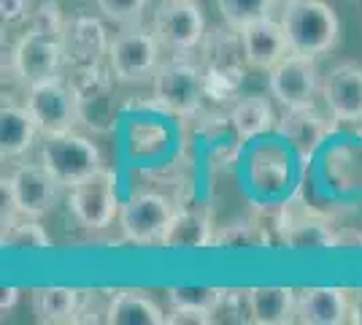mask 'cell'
Instances as JSON below:
<instances>
[{
  "mask_svg": "<svg viewBox=\"0 0 362 325\" xmlns=\"http://www.w3.org/2000/svg\"><path fill=\"white\" fill-rule=\"evenodd\" d=\"M271 239L262 222H257L252 217H243V219H233L230 225H225L222 231H216L214 239V247L222 249H259L265 247Z\"/></svg>",
  "mask_w": 362,
  "mask_h": 325,
  "instance_id": "484cf974",
  "label": "cell"
},
{
  "mask_svg": "<svg viewBox=\"0 0 362 325\" xmlns=\"http://www.w3.org/2000/svg\"><path fill=\"white\" fill-rule=\"evenodd\" d=\"M151 90H154V103L176 117H195L203 106V98H209L203 65L181 57L160 62L151 79Z\"/></svg>",
  "mask_w": 362,
  "mask_h": 325,
  "instance_id": "3957f363",
  "label": "cell"
},
{
  "mask_svg": "<svg viewBox=\"0 0 362 325\" xmlns=\"http://www.w3.org/2000/svg\"><path fill=\"white\" fill-rule=\"evenodd\" d=\"M273 3L276 0H216L225 25L235 28V30H243L246 25H252L257 19L271 16Z\"/></svg>",
  "mask_w": 362,
  "mask_h": 325,
  "instance_id": "f1b7e54d",
  "label": "cell"
},
{
  "mask_svg": "<svg viewBox=\"0 0 362 325\" xmlns=\"http://www.w3.org/2000/svg\"><path fill=\"white\" fill-rule=\"evenodd\" d=\"M351 323H362V295L354 301V312H351Z\"/></svg>",
  "mask_w": 362,
  "mask_h": 325,
  "instance_id": "d590c367",
  "label": "cell"
},
{
  "mask_svg": "<svg viewBox=\"0 0 362 325\" xmlns=\"http://www.w3.org/2000/svg\"><path fill=\"white\" fill-rule=\"evenodd\" d=\"M98 11L103 14V19L119 25V28H133L141 25L144 11L149 6V0H95Z\"/></svg>",
  "mask_w": 362,
  "mask_h": 325,
  "instance_id": "f546056e",
  "label": "cell"
},
{
  "mask_svg": "<svg viewBox=\"0 0 362 325\" xmlns=\"http://www.w3.org/2000/svg\"><path fill=\"white\" fill-rule=\"evenodd\" d=\"M249 323L257 325H287L298 320V290L265 285L246 290Z\"/></svg>",
  "mask_w": 362,
  "mask_h": 325,
  "instance_id": "d6986e66",
  "label": "cell"
},
{
  "mask_svg": "<svg viewBox=\"0 0 362 325\" xmlns=\"http://www.w3.org/2000/svg\"><path fill=\"white\" fill-rule=\"evenodd\" d=\"M230 127L238 141H255L265 133H271L276 127V108H273L271 98L259 93L243 95L238 98L233 108H230Z\"/></svg>",
  "mask_w": 362,
  "mask_h": 325,
  "instance_id": "44dd1931",
  "label": "cell"
},
{
  "mask_svg": "<svg viewBox=\"0 0 362 325\" xmlns=\"http://www.w3.org/2000/svg\"><path fill=\"white\" fill-rule=\"evenodd\" d=\"M252 182L259 193H279L289 182V163L284 157L268 155V169H262L255 160L252 166Z\"/></svg>",
  "mask_w": 362,
  "mask_h": 325,
  "instance_id": "4dcf8cb0",
  "label": "cell"
},
{
  "mask_svg": "<svg viewBox=\"0 0 362 325\" xmlns=\"http://www.w3.org/2000/svg\"><path fill=\"white\" fill-rule=\"evenodd\" d=\"M3 247L6 249H19V252H33V249H52V239L46 228L38 222V217H25L19 215L8 225L3 228Z\"/></svg>",
  "mask_w": 362,
  "mask_h": 325,
  "instance_id": "4316f807",
  "label": "cell"
},
{
  "mask_svg": "<svg viewBox=\"0 0 362 325\" xmlns=\"http://www.w3.org/2000/svg\"><path fill=\"white\" fill-rule=\"evenodd\" d=\"M71 81L78 103V125H84L92 133H111L117 127V103H114L117 79L108 71V65L74 71Z\"/></svg>",
  "mask_w": 362,
  "mask_h": 325,
  "instance_id": "ba28073f",
  "label": "cell"
},
{
  "mask_svg": "<svg viewBox=\"0 0 362 325\" xmlns=\"http://www.w3.org/2000/svg\"><path fill=\"white\" fill-rule=\"evenodd\" d=\"M160 55H163V44L157 41L154 30L133 25V28H124L111 41L106 65L119 84H146L154 79L163 62Z\"/></svg>",
  "mask_w": 362,
  "mask_h": 325,
  "instance_id": "277c9868",
  "label": "cell"
},
{
  "mask_svg": "<svg viewBox=\"0 0 362 325\" xmlns=\"http://www.w3.org/2000/svg\"><path fill=\"white\" fill-rule=\"evenodd\" d=\"M3 185L8 187V193L16 203V212L25 217H44L46 212H52L62 187L41 160L16 166L3 179Z\"/></svg>",
  "mask_w": 362,
  "mask_h": 325,
  "instance_id": "4fadbf2b",
  "label": "cell"
},
{
  "mask_svg": "<svg viewBox=\"0 0 362 325\" xmlns=\"http://www.w3.org/2000/svg\"><path fill=\"white\" fill-rule=\"evenodd\" d=\"M322 98L335 122H362V68L354 62L335 65L322 81Z\"/></svg>",
  "mask_w": 362,
  "mask_h": 325,
  "instance_id": "2e32d148",
  "label": "cell"
},
{
  "mask_svg": "<svg viewBox=\"0 0 362 325\" xmlns=\"http://www.w3.org/2000/svg\"><path fill=\"white\" fill-rule=\"evenodd\" d=\"M268 90L281 108L314 106L319 90L317 57L289 52L284 60L268 71Z\"/></svg>",
  "mask_w": 362,
  "mask_h": 325,
  "instance_id": "7c38bea8",
  "label": "cell"
},
{
  "mask_svg": "<svg viewBox=\"0 0 362 325\" xmlns=\"http://www.w3.org/2000/svg\"><path fill=\"white\" fill-rule=\"evenodd\" d=\"M214 314L200 309H184V307H170L168 309V325H211Z\"/></svg>",
  "mask_w": 362,
  "mask_h": 325,
  "instance_id": "d6a6232c",
  "label": "cell"
},
{
  "mask_svg": "<svg viewBox=\"0 0 362 325\" xmlns=\"http://www.w3.org/2000/svg\"><path fill=\"white\" fill-rule=\"evenodd\" d=\"M68 206L76 222L87 231H106L114 219H119V190H117V173L111 169H98L87 179L71 187Z\"/></svg>",
  "mask_w": 362,
  "mask_h": 325,
  "instance_id": "8992f818",
  "label": "cell"
},
{
  "mask_svg": "<svg viewBox=\"0 0 362 325\" xmlns=\"http://www.w3.org/2000/svg\"><path fill=\"white\" fill-rule=\"evenodd\" d=\"M200 65L206 74L209 98L222 101L227 95H235L249 71L241 30L225 25V30L219 28V30L206 33V38L200 44Z\"/></svg>",
  "mask_w": 362,
  "mask_h": 325,
  "instance_id": "7a4b0ae2",
  "label": "cell"
},
{
  "mask_svg": "<svg viewBox=\"0 0 362 325\" xmlns=\"http://www.w3.org/2000/svg\"><path fill=\"white\" fill-rule=\"evenodd\" d=\"M65 19H68V14L60 8V3H54V0H44V3H38V6L33 8L30 28H38V30L52 33V35H62Z\"/></svg>",
  "mask_w": 362,
  "mask_h": 325,
  "instance_id": "1f68e13d",
  "label": "cell"
},
{
  "mask_svg": "<svg viewBox=\"0 0 362 325\" xmlns=\"http://www.w3.org/2000/svg\"><path fill=\"white\" fill-rule=\"evenodd\" d=\"M227 287H214V285H176L168 290L170 307H184V309L216 312L225 301Z\"/></svg>",
  "mask_w": 362,
  "mask_h": 325,
  "instance_id": "83f0119b",
  "label": "cell"
},
{
  "mask_svg": "<svg viewBox=\"0 0 362 325\" xmlns=\"http://www.w3.org/2000/svg\"><path fill=\"white\" fill-rule=\"evenodd\" d=\"M351 312H354V301L341 287H303V290H298V323H351Z\"/></svg>",
  "mask_w": 362,
  "mask_h": 325,
  "instance_id": "ac0fdd59",
  "label": "cell"
},
{
  "mask_svg": "<svg viewBox=\"0 0 362 325\" xmlns=\"http://www.w3.org/2000/svg\"><path fill=\"white\" fill-rule=\"evenodd\" d=\"M108 41L106 25L92 14H68L65 28H62V55L65 65L81 71V68H95L108 60Z\"/></svg>",
  "mask_w": 362,
  "mask_h": 325,
  "instance_id": "5bb4252c",
  "label": "cell"
},
{
  "mask_svg": "<svg viewBox=\"0 0 362 325\" xmlns=\"http://www.w3.org/2000/svg\"><path fill=\"white\" fill-rule=\"evenodd\" d=\"M38 133L41 130H38L28 106L3 103V111H0V152H3V157L25 155L35 144Z\"/></svg>",
  "mask_w": 362,
  "mask_h": 325,
  "instance_id": "d4e9b609",
  "label": "cell"
},
{
  "mask_svg": "<svg viewBox=\"0 0 362 325\" xmlns=\"http://www.w3.org/2000/svg\"><path fill=\"white\" fill-rule=\"evenodd\" d=\"M108 325H168V312L141 290H117L108 301Z\"/></svg>",
  "mask_w": 362,
  "mask_h": 325,
  "instance_id": "603a6c76",
  "label": "cell"
},
{
  "mask_svg": "<svg viewBox=\"0 0 362 325\" xmlns=\"http://www.w3.org/2000/svg\"><path fill=\"white\" fill-rule=\"evenodd\" d=\"M81 304V290L65 287V285H41L30 290L33 317L44 325H65L76 323Z\"/></svg>",
  "mask_w": 362,
  "mask_h": 325,
  "instance_id": "7402d4cb",
  "label": "cell"
},
{
  "mask_svg": "<svg viewBox=\"0 0 362 325\" xmlns=\"http://www.w3.org/2000/svg\"><path fill=\"white\" fill-rule=\"evenodd\" d=\"M279 19L287 30L292 52L300 55L322 57L335 49L341 38V19L325 0H287Z\"/></svg>",
  "mask_w": 362,
  "mask_h": 325,
  "instance_id": "6da1fadb",
  "label": "cell"
},
{
  "mask_svg": "<svg viewBox=\"0 0 362 325\" xmlns=\"http://www.w3.org/2000/svg\"><path fill=\"white\" fill-rule=\"evenodd\" d=\"M0 14L3 22H19L33 14V0H0Z\"/></svg>",
  "mask_w": 362,
  "mask_h": 325,
  "instance_id": "836d02e7",
  "label": "cell"
},
{
  "mask_svg": "<svg viewBox=\"0 0 362 325\" xmlns=\"http://www.w3.org/2000/svg\"><path fill=\"white\" fill-rule=\"evenodd\" d=\"M38 155L46 169L54 173V179L68 190L98 169H103V155H100L98 144L90 136L76 133V130L44 136Z\"/></svg>",
  "mask_w": 362,
  "mask_h": 325,
  "instance_id": "5b68a950",
  "label": "cell"
},
{
  "mask_svg": "<svg viewBox=\"0 0 362 325\" xmlns=\"http://www.w3.org/2000/svg\"><path fill=\"white\" fill-rule=\"evenodd\" d=\"M0 309L3 312H11L16 307V301H19V287H14V285H8V287H3L0 290Z\"/></svg>",
  "mask_w": 362,
  "mask_h": 325,
  "instance_id": "e575fe53",
  "label": "cell"
},
{
  "mask_svg": "<svg viewBox=\"0 0 362 325\" xmlns=\"http://www.w3.org/2000/svg\"><path fill=\"white\" fill-rule=\"evenodd\" d=\"M241 41L243 49H246L249 68L265 71V74L292 52L281 19H273V16H265V19H257L252 25H246L241 30Z\"/></svg>",
  "mask_w": 362,
  "mask_h": 325,
  "instance_id": "e0dca14e",
  "label": "cell"
},
{
  "mask_svg": "<svg viewBox=\"0 0 362 325\" xmlns=\"http://www.w3.org/2000/svg\"><path fill=\"white\" fill-rule=\"evenodd\" d=\"M151 30L163 49L176 55L200 49L206 38V16L197 0H163L151 19Z\"/></svg>",
  "mask_w": 362,
  "mask_h": 325,
  "instance_id": "8fae6325",
  "label": "cell"
},
{
  "mask_svg": "<svg viewBox=\"0 0 362 325\" xmlns=\"http://www.w3.org/2000/svg\"><path fill=\"white\" fill-rule=\"evenodd\" d=\"M216 228L211 222V215L200 206H179L168 228L163 247L168 249H206L214 247Z\"/></svg>",
  "mask_w": 362,
  "mask_h": 325,
  "instance_id": "ffe728a7",
  "label": "cell"
},
{
  "mask_svg": "<svg viewBox=\"0 0 362 325\" xmlns=\"http://www.w3.org/2000/svg\"><path fill=\"white\" fill-rule=\"evenodd\" d=\"M281 236H284V244L298 252H319V249L338 247V233L319 215H300L281 222Z\"/></svg>",
  "mask_w": 362,
  "mask_h": 325,
  "instance_id": "cb8c5ba5",
  "label": "cell"
},
{
  "mask_svg": "<svg viewBox=\"0 0 362 325\" xmlns=\"http://www.w3.org/2000/svg\"><path fill=\"white\" fill-rule=\"evenodd\" d=\"M335 120H327L322 111L314 106L303 108H287L284 120H279V133L287 141V147L300 157L303 163H308L311 157L322 149V144L330 139Z\"/></svg>",
  "mask_w": 362,
  "mask_h": 325,
  "instance_id": "9a60e30c",
  "label": "cell"
},
{
  "mask_svg": "<svg viewBox=\"0 0 362 325\" xmlns=\"http://www.w3.org/2000/svg\"><path fill=\"white\" fill-rule=\"evenodd\" d=\"M25 106L33 114L41 136L68 133V130H76L78 125V103H76V90L71 79L54 76L28 87Z\"/></svg>",
  "mask_w": 362,
  "mask_h": 325,
  "instance_id": "30bf717a",
  "label": "cell"
},
{
  "mask_svg": "<svg viewBox=\"0 0 362 325\" xmlns=\"http://www.w3.org/2000/svg\"><path fill=\"white\" fill-rule=\"evenodd\" d=\"M179 206L163 193H138L130 195L119 209V231L133 244H160L165 239L168 228Z\"/></svg>",
  "mask_w": 362,
  "mask_h": 325,
  "instance_id": "9c48e42d",
  "label": "cell"
},
{
  "mask_svg": "<svg viewBox=\"0 0 362 325\" xmlns=\"http://www.w3.org/2000/svg\"><path fill=\"white\" fill-rule=\"evenodd\" d=\"M62 65H65L62 35H52L38 28H28L22 33L8 55V68L25 87L60 76Z\"/></svg>",
  "mask_w": 362,
  "mask_h": 325,
  "instance_id": "52a82bcc",
  "label": "cell"
}]
</instances>
